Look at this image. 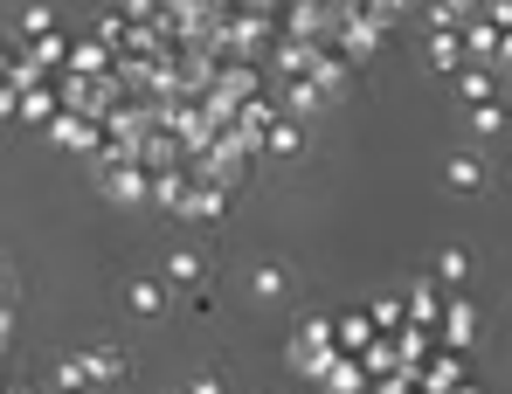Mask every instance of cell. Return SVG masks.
<instances>
[{"mask_svg": "<svg viewBox=\"0 0 512 394\" xmlns=\"http://www.w3.org/2000/svg\"><path fill=\"white\" fill-rule=\"evenodd\" d=\"M243 298H250L256 312H284V305H298V270H291L284 256H250V270H243Z\"/></svg>", "mask_w": 512, "mask_h": 394, "instance_id": "obj_1", "label": "cell"}, {"mask_svg": "<svg viewBox=\"0 0 512 394\" xmlns=\"http://www.w3.org/2000/svg\"><path fill=\"white\" fill-rule=\"evenodd\" d=\"M443 194H457V201H478V194H492V180H499V166H492V153L485 146H450V159H443Z\"/></svg>", "mask_w": 512, "mask_h": 394, "instance_id": "obj_2", "label": "cell"}, {"mask_svg": "<svg viewBox=\"0 0 512 394\" xmlns=\"http://www.w3.org/2000/svg\"><path fill=\"white\" fill-rule=\"evenodd\" d=\"M160 284H167L173 298H187V291H208V284H215V256H208L201 242H173L167 256H160Z\"/></svg>", "mask_w": 512, "mask_h": 394, "instance_id": "obj_3", "label": "cell"}, {"mask_svg": "<svg viewBox=\"0 0 512 394\" xmlns=\"http://www.w3.org/2000/svg\"><path fill=\"white\" fill-rule=\"evenodd\" d=\"M118 305H125V318H139V325H160L180 298L160 284V270H146V277H125V284H118Z\"/></svg>", "mask_w": 512, "mask_h": 394, "instance_id": "obj_4", "label": "cell"}, {"mask_svg": "<svg viewBox=\"0 0 512 394\" xmlns=\"http://www.w3.org/2000/svg\"><path fill=\"white\" fill-rule=\"evenodd\" d=\"M77 360H84L90 388H125L132 381V346H118V339H90V346H77Z\"/></svg>", "mask_w": 512, "mask_h": 394, "instance_id": "obj_5", "label": "cell"}, {"mask_svg": "<svg viewBox=\"0 0 512 394\" xmlns=\"http://www.w3.org/2000/svg\"><path fill=\"white\" fill-rule=\"evenodd\" d=\"M423 70L429 77H457L464 70V35L457 28H429L423 35Z\"/></svg>", "mask_w": 512, "mask_h": 394, "instance_id": "obj_6", "label": "cell"}, {"mask_svg": "<svg viewBox=\"0 0 512 394\" xmlns=\"http://www.w3.org/2000/svg\"><path fill=\"white\" fill-rule=\"evenodd\" d=\"M506 132H512V104L506 97L471 104V139H478V146H492V139H506Z\"/></svg>", "mask_w": 512, "mask_h": 394, "instance_id": "obj_7", "label": "cell"}, {"mask_svg": "<svg viewBox=\"0 0 512 394\" xmlns=\"http://www.w3.org/2000/svg\"><path fill=\"white\" fill-rule=\"evenodd\" d=\"M263 153L277 159V166H298V159L312 153V139H305V125H298V118H284V125H270V139H263Z\"/></svg>", "mask_w": 512, "mask_h": 394, "instance_id": "obj_8", "label": "cell"}, {"mask_svg": "<svg viewBox=\"0 0 512 394\" xmlns=\"http://www.w3.org/2000/svg\"><path fill=\"white\" fill-rule=\"evenodd\" d=\"M429 270H436V284H471V242H443L436 256H429Z\"/></svg>", "mask_w": 512, "mask_h": 394, "instance_id": "obj_9", "label": "cell"}, {"mask_svg": "<svg viewBox=\"0 0 512 394\" xmlns=\"http://www.w3.org/2000/svg\"><path fill=\"white\" fill-rule=\"evenodd\" d=\"M457 97H464V104H485V97H499V70H492V63H464V70H457Z\"/></svg>", "mask_w": 512, "mask_h": 394, "instance_id": "obj_10", "label": "cell"}, {"mask_svg": "<svg viewBox=\"0 0 512 394\" xmlns=\"http://www.w3.org/2000/svg\"><path fill=\"white\" fill-rule=\"evenodd\" d=\"M478 7L485 0H429V21L436 28H464V21H478Z\"/></svg>", "mask_w": 512, "mask_h": 394, "instance_id": "obj_11", "label": "cell"}, {"mask_svg": "<svg viewBox=\"0 0 512 394\" xmlns=\"http://www.w3.org/2000/svg\"><path fill=\"white\" fill-rule=\"evenodd\" d=\"M180 394H236V381H229V374L208 360V367H194V374L180 381Z\"/></svg>", "mask_w": 512, "mask_h": 394, "instance_id": "obj_12", "label": "cell"}, {"mask_svg": "<svg viewBox=\"0 0 512 394\" xmlns=\"http://www.w3.org/2000/svg\"><path fill=\"white\" fill-rule=\"evenodd\" d=\"M49 381H56V394H90L84 360H77V353H56V374H49Z\"/></svg>", "mask_w": 512, "mask_h": 394, "instance_id": "obj_13", "label": "cell"}, {"mask_svg": "<svg viewBox=\"0 0 512 394\" xmlns=\"http://www.w3.org/2000/svg\"><path fill=\"white\" fill-rule=\"evenodd\" d=\"M478 21H485V28H499V35H506V28H512V0H485V7H478Z\"/></svg>", "mask_w": 512, "mask_h": 394, "instance_id": "obj_14", "label": "cell"}, {"mask_svg": "<svg viewBox=\"0 0 512 394\" xmlns=\"http://www.w3.org/2000/svg\"><path fill=\"white\" fill-rule=\"evenodd\" d=\"M492 70H512V28L499 35V49H492Z\"/></svg>", "mask_w": 512, "mask_h": 394, "instance_id": "obj_15", "label": "cell"}]
</instances>
